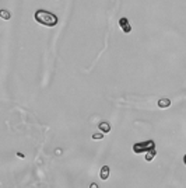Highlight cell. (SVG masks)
Listing matches in <instances>:
<instances>
[{"label":"cell","instance_id":"obj_6","mask_svg":"<svg viewBox=\"0 0 186 188\" xmlns=\"http://www.w3.org/2000/svg\"><path fill=\"white\" fill-rule=\"evenodd\" d=\"M98 128H100V131L104 132V133L111 132V125H109V122H101L100 125H98Z\"/></svg>","mask_w":186,"mask_h":188},{"label":"cell","instance_id":"obj_3","mask_svg":"<svg viewBox=\"0 0 186 188\" xmlns=\"http://www.w3.org/2000/svg\"><path fill=\"white\" fill-rule=\"evenodd\" d=\"M119 27H121V30L126 34H129V32L132 31V25L130 23H129V20L126 19V17H122L121 20H119Z\"/></svg>","mask_w":186,"mask_h":188},{"label":"cell","instance_id":"obj_10","mask_svg":"<svg viewBox=\"0 0 186 188\" xmlns=\"http://www.w3.org/2000/svg\"><path fill=\"white\" fill-rule=\"evenodd\" d=\"M90 188H100V187H98V184H95V183H91V184H90Z\"/></svg>","mask_w":186,"mask_h":188},{"label":"cell","instance_id":"obj_5","mask_svg":"<svg viewBox=\"0 0 186 188\" xmlns=\"http://www.w3.org/2000/svg\"><path fill=\"white\" fill-rule=\"evenodd\" d=\"M171 105V100L169 98H160L158 100V107L160 108H168Z\"/></svg>","mask_w":186,"mask_h":188},{"label":"cell","instance_id":"obj_9","mask_svg":"<svg viewBox=\"0 0 186 188\" xmlns=\"http://www.w3.org/2000/svg\"><path fill=\"white\" fill-rule=\"evenodd\" d=\"M0 14H2V17L4 20H8L11 17V13H10V11H7V10H2V11H0Z\"/></svg>","mask_w":186,"mask_h":188},{"label":"cell","instance_id":"obj_11","mask_svg":"<svg viewBox=\"0 0 186 188\" xmlns=\"http://www.w3.org/2000/svg\"><path fill=\"white\" fill-rule=\"evenodd\" d=\"M183 163L186 164V154H185V157H183Z\"/></svg>","mask_w":186,"mask_h":188},{"label":"cell","instance_id":"obj_2","mask_svg":"<svg viewBox=\"0 0 186 188\" xmlns=\"http://www.w3.org/2000/svg\"><path fill=\"white\" fill-rule=\"evenodd\" d=\"M151 149H155L154 141H147V142H139V143L133 145V152L134 153H143V152H148Z\"/></svg>","mask_w":186,"mask_h":188},{"label":"cell","instance_id":"obj_1","mask_svg":"<svg viewBox=\"0 0 186 188\" xmlns=\"http://www.w3.org/2000/svg\"><path fill=\"white\" fill-rule=\"evenodd\" d=\"M34 19L41 24V25H45V27H56V24L59 23V19L55 16L53 13L50 11H46V10H37L34 14Z\"/></svg>","mask_w":186,"mask_h":188},{"label":"cell","instance_id":"obj_8","mask_svg":"<svg viewBox=\"0 0 186 188\" xmlns=\"http://www.w3.org/2000/svg\"><path fill=\"white\" fill-rule=\"evenodd\" d=\"M92 139H94V141H101V139H104V132H97V133H94V135H92Z\"/></svg>","mask_w":186,"mask_h":188},{"label":"cell","instance_id":"obj_7","mask_svg":"<svg viewBox=\"0 0 186 188\" xmlns=\"http://www.w3.org/2000/svg\"><path fill=\"white\" fill-rule=\"evenodd\" d=\"M155 154H157V150L155 149H151V150L146 152V162H151V160L155 157Z\"/></svg>","mask_w":186,"mask_h":188},{"label":"cell","instance_id":"obj_4","mask_svg":"<svg viewBox=\"0 0 186 188\" xmlns=\"http://www.w3.org/2000/svg\"><path fill=\"white\" fill-rule=\"evenodd\" d=\"M109 167H108V166H104V167H101V171H100V178L101 180H108V178H109Z\"/></svg>","mask_w":186,"mask_h":188}]
</instances>
